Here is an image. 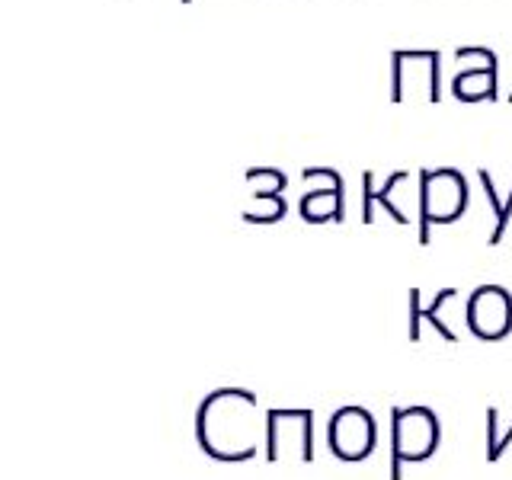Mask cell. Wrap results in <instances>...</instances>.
<instances>
[{
  "instance_id": "1",
  "label": "cell",
  "mask_w": 512,
  "mask_h": 480,
  "mask_svg": "<svg viewBox=\"0 0 512 480\" xmlns=\"http://www.w3.org/2000/svg\"><path fill=\"white\" fill-rule=\"evenodd\" d=\"M196 442L215 461L240 464L260 452L266 442V413L247 388H218L196 410Z\"/></svg>"
},
{
  "instance_id": "9",
  "label": "cell",
  "mask_w": 512,
  "mask_h": 480,
  "mask_svg": "<svg viewBox=\"0 0 512 480\" xmlns=\"http://www.w3.org/2000/svg\"><path fill=\"white\" fill-rule=\"evenodd\" d=\"M420 64V48H413V52H394V80H391V100L394 103H404L407 93H416L420 90V84L416 80H429L432 87L439 90V52L432 55V61L426 64V68L420 71L416 68Z\"/></svg>"
},
{
  "instance_id": "14",
  "label": "cell",
  "mask_w": 512,
  "mask_h": 480,
  "mask_svg": "<svg viewBox=\"0 0 512 480\" xmlns=\"http://www.w3.org/2000/svg\"><path fill=\"white\" fill-rule=\"evenodd\" d=\"M509 445H512V426L509 429H500V410L490 407L487 410V461L496 464V461L506 455Z\"/></svg>"
},
{
  "instance_id": "3",
  "label": "cell",
  "mask_w": 512,
  "mask_h": 480,
  "mask_svg": "<svg viewBox=\"0 0 512 480\" xmlns=\"http://www.w3.org/2000/svg\"><path fill=\"white\" fill-rule=\"evenodd\" d=\"M263 458L279 464L295 458L301 464L314 461V413L308 407H272L266 410V442Z\"/></svg>"
},
{
  "instance_id": "8",
  "label": "cell",
  "mask_w": 512,
  "mask_h": 480,
  "mask_svg": "<svg viewBox=\"0 0 512 480\" xmlns=\"http://www.w3.org/2000/svg\"><path fill=\"white\" fill-rule=\"evenodd\" d=\"M452 298H458V292L455 288H442V292L432 298V301H423V295H420V288H410V295H407V314H410V320H407V336H410V343H420V336H423V327H432L445 343H455L458 336H455V330L445 324V320L439 317V311L445 308L448 301Z\"/></svg>"
},
{
  "instance_id": "11",
  "label": "cell",
  "mask_w": 512,
  "mask_h": 480,
  "mask_svg": "<svg viewBox=\"0 0 512 480\" xmlns=\"http://www.w3.org/2000/svg\"><path fill=\"white\" fill-rule=\"evenodd\" d=\"M301 218L320 224V221H336L343 224L346 218V192H343V180L336 176L330 189H317L301 196Z\"/></svg>"
},
{
  "instance_id": "7",
  "label": "cell",
  "mask_w": 512,
  "mask_h": 480,
  "mask_svg": "<svg viewBox=\"0 0 512 480\" xmlns=\"http://www.w3.org/2000/svg\"><path fill=\"white\" fill-rule=\"evenodd\" d=\"M247 183L253 186L256 208H247L244 221H250V224H272V221L285 218V199H282V192H285L288 180H285L282 170L253 167V170H247Z\"/></svg>"
},
{
  "instance_id": "10",
  "label": "cell",
  "mask_w": 512,
  "mask_h": 480,
  "mask_svg": "<svg viewBox=\"0 0 512 480\" xmlns=\"http://www.w3.org/2000/svg\"><path fill=\"white\" fill-rule=\"evenodd\" d=\"M400 183H407V170H394V173L388 176V180H384L381 189H375V173H372V170H365V173H362V189H365V199H362V221H365V224H372V221H375V205H381L384 212H388L397 224H410L407 215L400 212V208L394 205V199H391V192H394Z\"/></svg>"
},
{
  "instance_id": "4",
  "label": "cell",
  "mask_w": 512,
  "mask_h": 480,
  "mask_svg": "<svg viewBox=\"0 0 512 480\" xmlns=\"http://www.w3.org/2000/svg\"><path fill=\"white\" fill-rule=\"evenodd\" d=\"M468 208V183L452 167L420 170V244L432 240V224H448Z\"/></svg>"
},
{
  "instance_id": "12",
  "label": "cell",
  "mask_w": 512,
  "mask_h": 480,
  "mask_svg": "<svg viewBox=\"0 0 512 480\" xmlns=\"http://www.w3.org/2000/svg\"><path fill=\"white\" fill-rule=\"evenodd\" d=\"M452 93L464 103H474V100H496V64L490 68H471V71H461L452 84Z\"/></svg>"
},
{
  "instance_id": "6",
  "label": "cell",
  "mask_w": 512,
  "mask_h": 480,
  "mask_svg": "<svg viewBox=\"0 0 512 480\" xmlns=\"http://www.w3.org/2000/svg\"><path fill=\"white\" fill-rule=\"evenodd\" d=\"M468 327L487 343L503 340L512 330V295L503 285H480L468 298Z\"/></svg>"
},
{
  "instance_id": "5",
  "label": "cell",
  "mask_w": 512,
  "mask_h": 480,
  "mask_svg": "<svg viewBox=\"0 0 512 480\" xmlns=\"http://www.w3.org/2000/svg\"><path fill=\"white\" fill-rule=\"evenodd\" d=\"M327 442L340 461H365L375 452V442H378L375 416L359 404L340 407L327 423Z\"/></svg>"
},
{
  "instance_id": "2",
  "label": "cell",
  "mask_w": 512,
  "mask_h": 480,
  "mask_svg": "<svg viewBox=\"0 0 512 480\" xmlns=\"http://www.w3.org/2000/svg\"><path fill=\"white\" fill-rule=\"evenodd\" d=\"M442 426L436 410L423 404L391 407V480H404V464H420L436 455Z\"/></svg>"
},
{
  "instance_id": "13",
  "label": "cell",
  "mask_w": 512,
  "mask_h": 480,
  "mask_svg": "<svg viewBox=\"0 0 512 480\" xmlns=\"http://www.w3.org/2000/svg\"><path fill=\"white\" fill-rule=\"evenodd\" d=\"M477 176H480V186H484L487 199H490V205H493V215H496V228H493V234H490V244L496 247V244H500V240L506 237V231H509V218H512V189H509V196H506V199H496V186H493V180H490V173H487V170H477Z\"/></svg>"
}]
</instances>
